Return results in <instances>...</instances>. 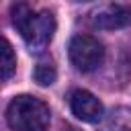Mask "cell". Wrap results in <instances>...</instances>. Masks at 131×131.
<instances>
[{"instance_id": "7a4b0ae2", "label": "cell", "mask_w": 131, "mask_h": 131, "mask_svg": "<svg viewBox=\"0 0 131 131\" xmlns=\"http://www.w3.org/2000/svg\"><path fill=\"white\" fill-rule=\"evenodd\" d=\"M6 121L14 131H45L51 121L49 106L31 94L14 96L6 108Z\"/></svg>"}, {"instance_id": "52a82bcc", "label": "cell", "mask_w": 131, "mask_h": 131, "mask_svg": "<svg viewBox=\"0 0 131 131\" xmlns=\"http://www.w3.org/2000/svg\"><path fill=\"white\" fill-rule=\"evenodd\" d=\"M33 76H35V82H37L39 86H51V84L55 82V78H57V70H55L53 59H51V57L39 59L37 66H35Z\"/></svg>"}, {"instance_id": "3957f363", "label": "cell", "mask_w": 131, "mask_h": 131, "mask_svg": "<svg viewBox=\"0 0 131 131\" xmlns=\"http://www.w3.org/2000/svg\"><path fill=\"white\" fill-rule=\"evenodd\" d=\"M70 61L80 72H94L104 61V47L92 35H76L68 47Z\"/></svg>"}, {"instance_id": "5b68a950", "label": "cell", "mask_w": 131, "mask_h": 131, "mask_svg": "<svg viewBox=\"0 0 131 131\" xmlns=\"http://www.w3.org/2000/svg\"><path fill=\"white\" fill-rule=\"evenodd\" d=\"M70 108L80 121H86V123H98L104 117L102 102L92 92L82 90V88H78L70 94Z\"/></svg>"}, {"instance_id": "ba28073f", "label": "cell", "mask_w": 131, "mask_h": 131, "mask_svg": "<svg viewBox=\"0 0 131 131\" xmlns=\"http://www.w3.org/2000/svg\"><path fill=\"white\" fill-rule=\"evenodd\" d=\"M104 131H131V111H117L104 125Z\"/></svg>"}, {"instance_id": "6da1fadb", "label": "cell", "mask_w": 131, "mask_h": 131, "mask_svg": "<svg viewBox=\"0 0 131 131\" xmlns=\"http://www.w3.org/2000/svg\"><path fill=\"white\" fill-rule=\"evenodd\" d=\"M10 16L14 29L33 53H41L49 45L55 33V18L49 10H33L29 4L18 2L10 8Z\"/></svg>"}, {"instance_id": "277c9868", "label": "cell", "mask_w": 131, "mask_h": 131, "mask_svg": "<svg viewBox=\"0 0 131 131\" xmlns=\"http://www.w3.org/2000/svg\"><path fill=\"white\" fill-rule=\"evenodd\" d=\"M90 23L96 29H123L131 25V4H102L92 10Z\"/></svg>"}, {"instance_id": "9c48e42d", "label": "cell", "mask_w": 131, "mask_h": 131, "mask_svg": "<svg viewBox=\"0 0 131 131\" xmlns=\"http://www.w3.org/2000/svg\"><path fill=\"white\" fill-rule=\"evenodd\" d=\"M63 131H80V129H76V127H66Z\"/></svg>"}, {"instance_id": "8992f818", "label": "cell", "mask_w": 131, "mask_h": 131, "mask_svg": "<svg viewBox=\"0 0 131 131\" xmlns=\"http://www.w3.org/2000/svg\"><path fill=\"white\" fill-rule=\"evenodd\" d=\"M16 70V57H14V49L12 45L0 37V82L8 80Z\"/></svg>"}]
</instances>
